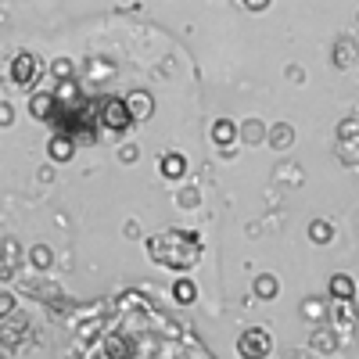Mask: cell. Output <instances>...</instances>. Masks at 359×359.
<instances>
[{"instance_id":"cell-15","label":"cell","mask_w":359,"mask_h":359,"mask_svg":"<svg viewBox=\"0 0 359 359\" xmlns=\"http://www.w3.org/2000/svg\"><path fill=\"white\" fill-rule=\"evenodd\" d=\"M355 43L352 40H338V47H334V65L338 69H352V62H355Z\"/></svg>"},{"instance_id":"cell-29","label":"cell","mask_w":359,"mask_h":359,"mask_svg":"<svg viewBox=\"0 0 359 359\" xmlns=\"http://www.w3.org/2000/svg\"><path fill=\"white\" fill-rule=\"evenodd\" d=\"M8 123H11V108L0 104V126H8Z\"/></svg>"},{"instance_id":"cell-14","label":"cell","mask_w":359,"mask_h":359,"mask_svg":"<svg viewBox=\"0 0 359 359\" xmlns=\"http://www.w3.org/2000/svg\"><path fill=\"white\" fill-rule=\"evenodd\" d=\"M212 140L216 144H233L237 140V123H230V118H216V123H212Z\"/></svg>"},{"instance_id":"cell-28","label":"cell","mask_w":359,"mask_h":359,"mask_svg":"<svg viewBox=\"0 0 359 359\" xmlns=\"http://www.w3.org/2000/svg\"><path fill=\"white\" fill-rule=\"evenodd\" d=\"M118 158H123L126 165H133V162H137V147H133V144H130V147H123V151H118Z\"/></svg>"},{"instance_id":"cell-7","label":"cell","mask_w":359,"mask_h":359,"mask_svg":"<svg viewBox=\"0 0 359 359\" xmlns=\"http://www.w3.org/2000/svg\"><path fill=\"white\" fill-rule=\"evenodd\" d=\"M76 137H69V133H50V140H47V158L50 162H72V155H76Z\"/></svg>"},{"instance_id":"cell-30","label":"cell","mask_w":359,"mask_h":359,"mask_svg":"<svg viewBox=\"0 0 359 359\" xmlns=\"http://www.w3.org/2000/svg\"><path fill=\"white\" fill-rule=\"evenodd\" d=\"M194 201H198L194 191H184V194H180V205H194Z\"/></svg>"},{"instance_id":"cell-20","label":"cell","mask_w":359,"mask_h":359,"mask_svg":"<svg viewBox=\"0 0 359 359\" xmlns=\"http://www.w3.org/2000/svg\"><path fill=\"white\" fill-rule=\"evenodd\" d=\"M241 137H245V144H259V140H266V126L259 123V118H248V123L241 126Z\"/></svg>"},{"instance_id":"cell-17","label":"cell","mask_w":359,"mask_h":359,"mask_svg":"<svg viewBox=\"0 0 359 359\" xmlns=\"http://www.w3.org/2000/svg\"><path fill=\"white\" fill-rule=\"evenodd\" d=\"M29 262H33V269H40V273H47L50 262H54V252L47 245H36L33 252H29Z\"/></svg>"},{"instance_id":"cell-4","label":"cell","mask_w":359,"mask_h":359,"mask_svg":"<svg viewBox=\"0 0 359 359\" xmlns=\"http://www.w3.org/2000/svg\"><path fill=\"white\" fill-rule=\"evenodd\" d=\"M29 341V320L22 313H11L0 320V348L4 352H18Z\"/></svg>"},{"instance_id":"cell-22","label":"cell","mask_w":359,"mask_h":359,"mask_svg":"<svg viewBox=\"0 0 359 359\" xmlns=\"http://www.w3.org/2000/svg\"><path fill=\"white\" fill-rule=\"evenodd\" d=\"M327 309H331V302H320V298H309V302L302 306V313H306L309 320H320V316H327Z\"/></svg>"},{"instance_id":"cell-21","label":"cell","mask_w":359,"mask_h":359,"mask_svg":"<svg viewBox=\"0 0 359 359\" xmlns=\"http://www.w3.org/2000/svg\"><path fill=\"white\" fill-rule=\"evenodd\" d=\"M338 140H341V144L359 140V118H341V126H338Z\"/></svg>"},{"instance_id":"cell-6","label":"cell","mask_w":359,"mask_h":359,"mask_svg":"<svg viewBox=\"0 0 359 359\" xmlns=\"http://www.w3.org/2000/svg\"><path fill=\"white\" fill-rule=\"evenodd\" d=\"M29 111H33V118H40V123H50L54 111H57V94H54V90H33V97H29Z\"/></svg>"},{"instance_id":"cell-5","label":"cell","mask_w":359,"mask_h":359,"mask_svg":"<svg viewBox=\"0 0 359 359\" xmlns=\"http://www.w3.org/2000/svg\"><path fill=\"white\" fill-rule=\"evenodd\" d=\"M237 352L245 359H262V355L273 352V338H269L266 327H248V331L237 338Z\"/></svg>"},{"instance_id":"cell-8","label":"cell","mask_w":359,"mask_h":359,"mask_svg":"<svg viewBox=\"0 0 359 359\" xmlns=\"http://www.w3.org/2000/svg\"><path fill=\"white\" fill-rule=\"evenodd\" d=\"M126 104H130L133 123H147V118L155 115V97L147 94V90H130V94H126Z\"/></svg>"},{"instance_id":"cell-23","label":"cell","mask_w":359,"mask_h":359,"mask_svg":"<svg viewBox=\"0 0 359 359\" xmlns=\"http://www.w3.org/2000/svg\"><path fill=\"white\" fill-rule=\"evenodd\" d=\"M11 313H18V298L11 291H0V320L11 316Z\"/></svg>"},{"instance_id":"cell-24","label":"cell","mask_w":359,"mask_h":359,"mask_svg":"<svg viewBox=\"0 0 359 359\" xmlns=\"http://www.w3.org/2000/svg\"><path fill=\"white\" fill-rule=\"evenodd\" d=\"M18 262H22V252H18L15 241H8V245H4V266H8V269H18Z\"/></svg>"},{"instance_id":"cell-27","label":"cell","mask_w":359,"mask_h":359,"mask_svg":"<svg viewBox=\"0 0 359 359\" xmlns=\"http://www.w3.org/2000/svg\"><path fill=\"white\" fill-rule=\"evenodd\" d=\"M90 69H94V72H90L94 79H108V76H111V65H108V62H94Z\"/></svg>"},{"instance_id":"cell-2","label":"cell","mask_w":359,"mask_h":359,"mask_svg":"<svg viewBox=\"0 0 359 359\" xmlns=\"http://www.w3.org/2000/svg\"><path fill=\"white\" fill-rule=\"evenodd\" d=\"M97 126L108 130L111 137H123L126 130H133V115L126 97H97Z\"/></svg>"},{"instance_id":"cell-19","label":"cell","mask_w":359,"mask_h":359,"mask_svg":"<svg viewBox=\"0 0 359 359\" xmlns=\"http://www.w3.org/2000/svg\"><path fill=\"white\" fill-rule=\"evenodd\" d=\"M54 94H57V101H79L83 94H79V86H76V79H57V90H54Z\"/></svg>"},{"instance_id":"cell-16","label":"cell","mask_w":359,"mask_h":359,"mask_svg":"<svg viewBox=\"0 0 359 359\" xmlns=\"http://www.w3.org/2000/svg\"><path fill=\"white\" fill-rule=\"evenodd\" d=\"M331 298H355V280L348 273L331 277Z\"/></svg>"},{"instance_id":"cell-1","label":"cell","mask_w":359,"mask_h":359,"mask_svg":"<svg viewBox=\"0 0 359 359\" xmlns=\"http://www.w3.org/2000/svg\"><path fill=\"white\" fill-rule=\"evenodd\" d=\"M147 259L172 273H187L201 259V233L198 230H162L147 237Z\"/></svg>"},{"instance_id":"cell-18","label":"cell","mask_w":359,"mask_h":359,"mask_svg":"<svg viewBox=\"0 0 359 359\" xmlns=\"http://www.w3.org/2000/svg\"><path fill=\"white\" fill-rule=\"evenodd\" d=\"M313 348L316 352H334L338 348V338L327 331V327H316V331H313Z\"/></svg>"},{"instance_id":"cell-10","label":"cell","mask_w":359,"mask_h":359,"mask_svg":"<svg viewBox=\"0 0 359 359\" xmlns=\"http://www.w3.org/2000/svg\"><path fill=\"white\" fill-rule=\"evenodd\" d=\"M266 140L277 147V151H287V147L294 144V130H291V123H277L273 130L266 133Z\"/></svg>"},{"instance_id":"cell-25","label":"cell","mask_w":359,"mask_h":359,"mask_svg":"<svg viewBox=\"0 0 359 359\" xmlns=\"http://www.w3.org/2000/svg\"><path fill=\"white\" fill-rule=\"evenodd\" d=\"M50 72H54V79H72V62L69 57H57V62L50 65Z\"/></svg>"},{"instance_id":"cell-9","label":"cell","mask_w":359,"mask_h":359,"mask_svg":"<svg viewBox=\"0 0 359 359\" xmlns=\"http://www.w3.org/2000/svg\"><path fill=\"white\" fill-rule=\"evenodd\" d=\"M158 172L165 180H180V176H187V158L180 155V151H165L162 162H158Z\"/></svg>"},{"instance_id":"cell-3","label":"cell","mask_w":359,"mask_h":359,"mask_svg":"<svg viewBox=\"0 0 359 359\" xmlns=\"http://www.w3.org/2000/svg\"><path fill=\"white\" fill-rule=\"evenodd\" d=\"M40 79H43V62L33 50H18L8 62V83L15 90H36Z\"/></svg>"},{"instance_id":"cell-11","label":"cell","mask_w":359,"mask_h":359,"mask_svg":"<svg viewBox=\"0 0 359 359\" xmlns=\"http://www.w3.org/2000/svg\"><path fill=\"white\" fill-rule=\"evenodd\" d=\"M255 294L262 298V302H273V298L280 294V280L273 273H259L255 277Z\"/></svg>"},{"instance_id":"cell-12","label":"cell","mask_w":359,"mask_h":359,"mask_svg":"<svg viewBox=\"0 0 359 359\" xmlns=\"http://www.w3.org/2000/svg\"><path fill=\"white\" fill-rule=\"evenodd\" d=\"M172 298L180 306H191V302H198V284L191 280V277H180L176 284H172Z\"/></svg>"},{"instance_id":"cell-26","label":"cell","mask_w":359,"mask_h":359,"mask_svg":"<svg viewBox=\"0 0 359 359\" xmlns=\"http://www.w3.org/2000/svg\"><path fill=\"white\" fill-rule=\"evenodd\" d=\"M241 4H245V11H252V15H262L269 4H273V0H241Z\"/></svg>"},{"instance_id":"cell-13","label":"cell","mask_w":359,"mask_h":359,"mask_svg":"<svg viewBox=\"0 0 359 359\" xmlns=\"http://www.w3.org/2000/svg\"><path fill=\"white\" fill-rule=\"evenodd\" d=\"M309 241H313V245H331V241H334V223L313 219V223H309Z\"/></svg>"}]
</instances>
